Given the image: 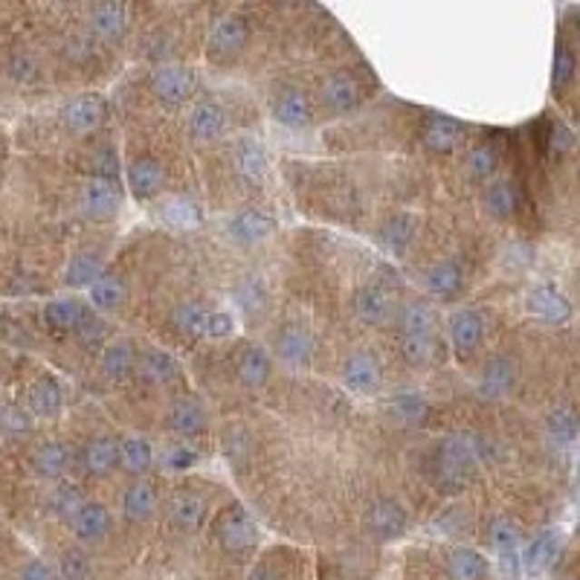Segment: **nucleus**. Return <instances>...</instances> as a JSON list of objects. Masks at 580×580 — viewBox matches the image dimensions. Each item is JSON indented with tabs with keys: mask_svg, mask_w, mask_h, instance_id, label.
<instances>
[{
	"mask_svg": "<svg viewBox=\"0 0 580 580\" xmlns=\"http://www.w3.org/2000/svg\"><path fill=\"white\" fill-rule=\"evenodd\" d=\"M189 131L195 140H218L224 133V111L215 102H198L189 113Z\"/></svg>",
	"mask_w": 580,
	"mask_h": 580,
	"instance_id": "obj_18",
	"label": "nucleus"
},
{
	"mask_svg": "<svg viewBox=\"0 0 580 580\" xmlns=\"http://www.w3.org/2000/svg\"><path fill=\"white\" fill-rule=\"evenodd\" d=\"M162 181H166V174H162L157 160L143 157V160H133L131 162L128 186H131V195L137 198V201H152L154 195H160Z\"/></svg>",
	"mask_w": 580,
	"mask_h": 580,
	"instance_id": "obj_10",
	"label": "nucleus"
},
{
	"mask_svg": "<svg viewBox=\"0 0 580 580\" xmlns=\"http://www.w3.org/2000/svg\"><path fill=\"white\" fill-rule=\"evenodd\" d=\"M18 580H53V569L41 560H29L26 566L21 569Z\"/></svg>",
	"mask_w": 580,
	"mask_h": 580,
	"instance_id": "obj_58",
	"label": "nucleus"
},
{
	"mask_svg": "<svg viewBox=\"0 0 580 580\" xmlns=\"http://www.w3.org/2000/svg\"><path fill=\"white\" fill-rule=\"evenodd\" d=\"M490 543H494L499 563H502V572L516 577L519 572V557H516V531L511 523H505V519H496L494 528H490Z\"/></svg>",
	"mask_w": 580,
	"mask_h": 580,
	"instance_id": "obj_25",
	"label": "nucleus"
},
{
	"mask_svg": "<svg viewBox=\"0 0 580 580\" xmlns=\"http://www.w3.org/2000/svg\"><path fill=\"white\" fill-rule=\"evenodd\" d=\"M433 354H436L433 337H404V357L409 363L421 366L427 360H433Z\"/></svg>",
	"mask_w": 580,
	"mask_h": 580,
	"instance_id": "obj_49",
	"label": "nucleus"
},
{
	"mask_svg": "<svg viewBox=\"0 0 580 580\" xmlns=\"http://www.w3.org/2000/svg\"><path fill=\"white\" fill-rule=\"evenodd\" d=\"M276 123L288 128H308L310 125V102L302 91H281L273 102Z\"/></svg>",
	"mask_w": 580,
	"mask_h": 580,
	"instance_id": "obj_14",
	"label": "nucleus"
},
{
	"mask_svg": "<svg viewBox=\"0 0 580 580\" xmlns=\"http://www.w3.org/2000/svg\"><path fill=\"white\" fill-rule=\"evenodd\" d=\"M516 261H519V264H528V261H531V247H526V244H511V250H508V264L516 267Z\"/></svg>",
	"mask_w": 580,
	"mask_h": 580,
	"instance_id": "obj_60",
	"label": "nucleus"
},
{
	"mask_svg": "<svg viewBox=\"0 0 580 580\" xmlns=\"http://www.w3.org/2000/svg\"><path fill=\"white\" fill-rule=\"evenodd\" d=\"M575 76V55L566 44H560L555 53V87H563Z\"/></svg>",
	"mask_w": 580,
	"mask_h": 580,
	"instance_id": "obj_54",
	"label": "nucleus"
},
{
	"mask_svg": "<svg viewBox=\"0 0 580 580\" xmlns=\"http://www.w3.org/2000/svg\"><path fill=\"white\" fill-rule=\"evenodd\" d=\"M238 378L252 386V389L270 378V357H267V351L259 346H247L238 354Z\"/></svg>",
	"mask_w": 580,
	"mask_h": 580,
	"instance_id": "obj_30",
	"label": "nucleus"
},
{
	"mask_svg": "<svg viewBox=\"0 0 580 580\" xmlns=\"http://www.w3.org/2000/svg\"><path fill=\"white\" fill-rule=\"evenodd\" d=\"M528 308H531V314H537L540 319L552 322V325H563L572 317V302L552 285L534 288L528 296Z\"/></svg>",
	"mask_w": 580,
	"mask_h": 580,
	"instance_id": "obj_9",
	"label": "nucleus"
},
{
	"mask_svg": "<svg viewBox=\"0 0 580 580\" xmlns=\"http://www.w3.org/2000/svg\"><path fill=\"white\" fill-rule=\"evenodd\" d=\"M485 206L494 218H511L516 210V189L508 181L490 183L485 192Z\"/></svg>",
	"mask_w": 580,
	"mask_h": 580,
	"instance_id": "obj_43",
	"label": "nucleus"
},
{
	"mask_svg": "<svg viewBox=\"0 0 580 580\" xmlns=\"http://www.w3.org/2000/svg\"><path fill=\"white\" fill-rule=\"evenodd\" d=\"M87 296H91V305H93L96 310H113L119 302H123L125 285H123V279H119V276L105 273L91 290H87Z\"/></svg>",
	"mask_w": 580,
	"mask_h": 580,
	"instance_id": "obj_42",
	"label": "nucleus"
},
{
	"mask_svg": "<svg viewBox=\"0 0 580 580\" xmlns=\"http://www.w3.org/2000/svg\"><path fill=\"white\" fill-rule=\"evenodd\" d=\"M232 331H235L232 314H227V310H210V319H206V329H203L206 337L224 339V337H232Z\"/></svg>",
	"mask_w": 580,
	"mask_h": 580,
	"instance_id": "obj_53",
	"label": "nucleus"
},
{
	"mask_svg": "<svg viewBox=\"0 0 580 580\" xmlns=\"http://www.w3.org/2000/svg\"><path fill=\"white\" fill-rule=\"evenodd\" d=\"M143 375L148 380H154V383H169L174 375H177V363H174V357L166 354L162 349H154V351H148L143 357Z\"/></svg>",
	"mask_w": 580,
	"mask_h": 580,
	"instance_id": "obj_45",
	"label": "nucleus"
},
{
	"mask_svg": "<svg viewBox=\"0 0 580 580\" xmlns=\"http://www.w3.org/2000/svg\"><path fill=\"white\" fill-rule=\"evenodd\" d=\"M569 145H572V133L563 125H557L555 128V148H569Z\"/></svg>",
	"mask_w": 580,
	"mask_h": 580,
	"instance_id": "obj_61",
	"label": "nucleus"
},
{
	"mask_svg": "<svg viewBox=\"0 0 580 580\" xmlns=\"http://www.w3.org/2000/svg\"><path fill=\"white\" fill-rule=\"evenodd\" d=\"M577 33H580V12H577Z\"/></svg>",
	"mask_w": 580,
	"mask_h": 580,
	"instance_id": "obj_63",
	"label": "nucleus"
},
{
	"mask_svg": "<svg viewBox=\"0 0 580 580\" xmlns=\"http://www.w3.org/2000/svg\"><path fill=\"white\" fill-rule=\"evenodd\" d=\"M84 496H82V490L76 487V485H62L53 494V511L58 514V516H64V519H70L73 523V516H76L82 508H84Z\"/></svg>",
	"mask_w": 580,
	"mask_h": 580,
	"instance_id": "obj_46",
	"label": "nucleus"
},
{
	"mask_svg": "<svg viewBox=\"0 0 580 580\" xmlns=\"http://www.w3.org/2000/svg\"><path fill=\"white\" fill-rule=\"evenodd\" d=\"M91 169H93V177H102V181H116L119 174V157L113 148H99V152H93L91 157Z\"/></svg>",
	"mask_w": 580,
	"mask_h": 580,
	"instance_id": "obj_50",
	"label": "nucleus"
},
{
	"mask_svg": "<svg viewBox=\"0 0 580 580\" xmlns=\"http://www.w3.org/2000/svg\"><path fill=\"white\" fill-rule=\"evenodd\" d=\"M105 334H108L105 322H102L96 314H91V310H87L84 319L79 322V329H76L79 343L87 346V349H99L102 343H105Z\"/></svg>",
	"mask_w": 580,
	"mask_h": 580,
	"instance_id": "obj_48",
	"label": "nucleus"
},
{
	"mask_svg": "<svg viewBox=\"0 0 580 580\" xmlns=\"http://www.w3.org/2000/svg\"><path fill=\"white\" fill-rule=\"evenodd\" d=\"M105 276V267H102V259L96 252H76L70 259L67 270H64V281L73 288H87L91 290L96 281Z\"/></svg>",
	"mask_w": 580,
	"mask_h": 580,
	"instance_id": "obj_22",
	"label": "nucleus"
},
{
	"mask_svg": "<svg viewBox=\"0 0 580 580\" xmlns=\"http://www.w3.org/2000/svg\"><path fill=\"white\" fill-rule=\"evenodd\" d=\"M369 531L378 540H395L407 531V511L395 499H380L369 511Z\"/></svg>",
	"mask_w": 580,
	"mask_h": 580,
	"instance_id": "obj_7",
	"label": "nucleus"
},
{
	"mask_svg": "<svg viewBox=\"0 0 580 580\" xmlns=\"http://www.w3.org/2000/svg\"><path fill=\"white\" fill-rule=\"evenodd\" d=\"M447 572L450 580H482L487 572V563L476 548H456L447 560Z\"/></svg>",
	"mask_w": 580,
	"mask_h": 580,
	"instance_id": "obj_35",
	"label": "nucleus"
},
{
	"mask_svg": "<svg viewBox=\"0 0 580 580\" xmlns=\"http://www.w3.org/2000/svg\"><path fill=\"white\" fill-rule=\"evenodd\" d=\"M470 169H473L476 177L494 174V169H496V154H494V148H487V145L473 148V154H470Z\"/></svg>",
	"mask_w": 580,
	"mask_h": 580,
	"instance_id": "obj_56",
	"label": "nucleus"
},
{
	"mask_svg": "<svg viewBox=\"0 0 580 580\" xmlns=\"http://www.w3.org/2000/svg\"><path fill=\"white\" fill-rule=\"evenodd\" d=\"M87 572H91V563L82 552H67L62 557V577L64 580H84Z\"/></svg>",
	"mask_w": 580,
	"mask_h": 580,
	"instance_id": "obj_55",
	"label": "nucleus"
},
{
	"mask_svg": "<svg viewBox=\"0 0 580 580\" xmlns=\"http://www.w3.org/2000/svg\"><path fill=\"white\" fill-rule=\"evenodd\" d=\"M264 288H261V281H256V279H250V281H244L241 288H238V305H241L247 314H252V310H261L264 308Z\"/></svg>",
	"mask_w": 580,
	"mask_h": 580,
	"instance_id": "obj_52",
	"label": "nucleus"
},
{
	"mask_svg": "<svg viewBox=\"0 0 580 580\" xmlns=\"http://www.w3.org/2000/svg\"><path fill=\"white\" fill-rule=\"evenodd\" d=\"M462 140V125L450 116H429L424 125V143L433 152H450Z\"/></svg>",
	"mask_w": 580,
	"mask_h": 580,
	"instance_id": "obj_24",
	"label": "nucleus"
},
{
	"mask_svg": "<svg viewBox=\"0 0 580 580\" xmlns=\"http://www.w3.org/2000/svg\"><path fill=\"white\" fill-rule=\"evenodd\" d=\"M67 447L62 441H44L35 447L33 453V467L41 473V476H47V479H55V476H62L64 467H67Z\"/></svg>",
	"mask_w": 580,
	"mask_h": 580,
	"instance_id": "obj_34",
	"label": "nucleus"
},
{
	"mask_svg": "<svg viewBox=\"0 0 580 580\" xmlns=\"http://www.w3.org/2000/svg\"><path fill=\"white\" fill-rule=\"evenodd\" d=\"M354 314L366 325H380L386 317H389V300H386L383 290L366 285L354 293Z\"/></svg>",
	"mask_w": 580,
	"mask_h": 580,
	"instance_id": "obj_27",
	"label": "nucleus"
},
{
	"mask_svg": "<svg viewBox=\"0 0 580 580\" xmlns=\"http://www.w3.org/2000/svg\"><path fill=\"white\" fill-rule=\"evenodd\" d=\"M119 203H123V195H119L116 181H102V177L87 181V186L82 192V210L91 218H96V221L113 218L119 212Z\"/></svg>",
	"mask_w": 580,
	"mask_h": 580,
	"instance_id": "obj_5",
	"label": "nucleus"
},
{
	"mask_svg": "<svg viewBox=\"0 0 580 580\" xmlns=\"http://www.w3.org/2000/svg\"><path fill=\"white\" fill-rule=\"evenodd\" d=\"M546 433L548 438H552L555 444H560V447H566V444H572L580 433V421H577V415L572 409H557L548 415V421H546Z\"/></svg>",
	"mask_w": 580,
	"mask_h": 580,
	"instance_id": "obj_44",
	"label": "nucleus"
},
{
	"mask_svg": "<svg viewBox=\"0 0 580 580\" xmlns=\"http://www.w3.org/2000/svg\"><path fill=\"white\" fill-rule=\"evenodd\" d=\"M206 319H210V310H206V308H203L201 302H195V300L181 302V305L174 308V314H172L174 329L181 331V334H186V337L203 334Z\"/></svg>",
	"mask_w": 580,
	"mask_h": 580,
	"instance_id": "obj_39",
	"label": "nucleus"
},
{
	"mask_svg": "<svg viewBox=\"0 0 580 580\" xmlns=\"http://www.w3.org/2000/svg\"><path fill=\"white\" fill-rule=\"evenodd\" d=\"M357 93H360V91H357V82L351 76H346V73H334V76H329V79H325V84H322V102L331 111L354 108Z\"/></svg>",
	"mask_w": 580,
	"mask_h": 580,
	"instance_id": "obj_28",
	"label": "nucleus"
},
{
	"mask_svg": "<svg viewBox=\"0 0 580 580\" xmlns=\"http://www.w3.org/2000/svg\"><path fill=\"white\" fill-rule=\"evenodd\" d=\"M160 218L174 230H195L201 224V206L186 195H172L160 203Z\"/></svg>",
	"mask_w": 580,
	"mask_h": 580,
	"instance_id": "obj_21",
	"label": "nucleus"
},
{
	"mask_svg": "<svg viewBox=\"0 0 580 580\" xmlns=\"http://www.w3.org/2000/svg\"><path fill=\"white\" fill-rule=\"evenodd\" d=\"M154 508H157V496H154V487L148 482H137L125 490L123 511L131 523H145V519L154 514Z\"/></svg>",
	"mask_w": 580,
	"mask_h": 580,
	"instance_id": "obj_29",
	"label": "nucleus"
},
{
	"mask_svg": "<svg viewBox=\"0 0 580 580\" xmlns=\"http://www.w3.org/2000/svg\"><path fill=\"white\" fill-rule=\"evenodd\" d=\"M462 281H465V273L462 267H458L456 261H438L429 267L427 273V288L433 290L436 296H456L458 290H462Z\"/></svg>",
	"mask_w": 580,
	"mask_h": 580,
	"instance_id": "obj_33",
	"label": "nucleus"
},
{
	"mask_svg": "<svg viewBox=\"0 0 580 580\" xmlns=\"http://www.w3.org/2000/svg\"><path fill=\"white\" fill-rule=\"evenodd\" d=\"M4 429L12 436H21L33 429V418H29V412L18 404H6L4 407Z\"/></svg>",
	"mask_w": 580,
	"mask_h": 580,
	"instance_id": "obj_51",
	"label": "nucleus"
},
{
	"mask_svg": "<svg viewBox=\"0 0 580 580\" xmlns=\"http://www.w3.org/2000/svg\"><path fill=\"white\" fill-rule=\"evenodd\" d=\"M389 409L395 412V418L407 421V424H424L429 415V404L421 392H398L392 398Z\"/></svg>",
	"mask_w": 580,
	"mask_h": 580,
	"instance_id": "obj_41",
	"label": "nucleus"
},
{
	"mask_svg": "<svg viewBox=\"0 0 580 580\" xmlns=\"http://www.w3.org/2000/svg\"><path fill=\"white\" fill-rule=\"evenodd\" d=\"M516 380V369L508 357H490L485 371H482V383H479V392L485 398H502L511 392V386Z\"/></svg>",
	"mask_w": 580,
	"mask_h": 580,
	"instance_id": "obj_15",
	"label": "nucleus"
},
{
	"mask_svg": "<svg viewBox=\"0 0 580 580\" xmlns=\"http://www.w3.org/2000/svg\"><path fill=\"white\" fill-rule=\"evenodd\" d=\"M62 119L70 131L87 133V131H93L102 119H105V102L93 93L76 96V99H70V105L62 111Z\"/></svg>",
	"mask_w": 580,
	"mask_h": 580,
	"instance_id": "obj_8",
	"label": "nucleus"
},
{
	"mask_svg": "<svg viewBox=\"0 0 580 580\" xmlns=\"http://www.w3.org/2000/svg\"><path fill=\"white\" fill-rule=\"evenodd\" d=\"M482 317L473 308H458L450 314V343L458 354H470L482 339Z\"/></svg>",
	"mask_w": 580,
	"mask_h": 580,
	"instance_id": "obj_11",
	"label": "nucleus"
},
{
	"mask_svg": "<svg viewBox=\"0 0 580 580\" xmlns=\"http://www.w3.org/2000/svg\"><path fill=\"white\" fill-rule=\"evenodd\" d=\"M172 514H174L177 526H181V528H195L203 519V502L198 496H192V494H181L172 505Z\"/></svg>",
	"mask_w": 580,
	"mask_h": 580,
	"instance_id": "obj_47",
	"label": "nucleus"
},
{
	"mask_svg": "<svg viewBox=\"0 0 580 580\" xmlns=\"http://www.w3.org/2000/svg\"><path fill=\"white\" fill-rule=\"evenodd\" d=\"M116 458H119V447L113 444V438H93L84 447V467L91 470L93 476H102V473L113 470Z\"/></svg>",
	"mask_w": 580,
	"mask_h": 580,
	"instance_id": "obj_40",
	"label": "nucleus"
},
{
	"mask_svg": "<svg viewBox=\"0 0 580 580\" xmlns=\"http://www.w3.org/2000/svg\"><path fill=\"white\" fill-rule=\"evenodd\" d=\"M276 230V218L270 210L264 206H250V210H241L232 221H230V235L241 244H256L270 238Z\"/></svg>",
	"mask_w": 580,
	"mask_h": 580,
	"instance_id": "obj_4",
	"label": "nucleus"
},
{
	"mask_svg": "<svg viewBox=\"0 0 580 580\" xmlns=\"http://www.w3.org/2000/svg\"><path fill=\"white\" fill-rule=\"evenodd\" d=\"M192 465H198V450L189 447V444H181L169 453V467L172 470H189Z\"/></svg>",
	"mask_w": 580,
	"mask_h": 580,
	"instance_id": "obj_57",
	"label": "nucleus"
},
{
	"mask_svg": "<svg viewBox=\"0 0 580 580\" xmlns=\"http://www.w3.org/2000/svg\"><path fill=\"white\" fill-rule=\"evenodd\" d=\"M479 441L470 436H450L441 441L436 456V479L444 490H462L470 479L473 467L479 465Z\"/></svg>",
	"mask_w": 580,
	"mask_h": 580,
	"instance_id": "obj_1",
	"label": "nucleus"
},
{
	"mask_svg": "<svg viewBox=\"0 0 580 580\" xmlns=\"http://www.w3.org/2000/svg\"><path fill=\"white\" fill-rule=\"evenodd\" d=\"M152 91L166 105H181L195 91V73L183 64H162L152 79Z\"/></svg>",
	"mask_w": 580,
	"mask_h": 580,
	"instance_id": "obj_3",
	"label": "nucleus"
},
{
	"mask_svg": "<svg viewBox=\"0 0 580 580\" xmlns=\"http://www.w3.org/2000/svg\"><path fill=\"white\" fill-rule=\"evenodd\" d=\"M235 169L250 183L261 181L264 172H267V152H264V145L259 140H250V137L238 140V145H235Z\"/></svg>",
	"mask_w": 580,
	"mask_h": 580,
	"instance_id": "obj_19",
	"label": "nucleus"
},
{
	"mask_svg": "<svg viewBox=\"0 0 580 580\" xmlns=\"http://www.w3.org/2000/svg\"><path fill=\"white\" fill-rule=\"evenodd\" d=\"M9 70H12V76L18 79V82H26V79H33V70H35V67H33V62H29L26 55H21V53H18V55L12 58Z\"/></svg>",
	"mask_w": 580,
	"mask_h": 580,
	"instance_id": "obj_59",
	"label": "nucleus"
},
{
	"mask_svg": "<svg viewBox=\"0 0 580 580\" xmlns=\"http://www.w3.org/2000/svg\"><path fill=\"white\" fill-rule=\"evenodd\" d=\"M73 534H76L79 540H102L108 534V526H111V516H108V508L99 502H87L84 508L73 516Z\"/></svg>",
	"mask_w": 580,
	"mask_h": 580,
	"instance_id": "obj_20",
	"label": "nucleus"
},
{
	"mask_svg": "<svg viewBox=\"0 0 580 580\" xmlns=\"http://www.w3.org/2000/svg\"><path fill=\"white\" fill-rule=\"evenodd\" d=\"M247 35H250V26L241 15H224V18L215 21L210 33V53L215 58H227L244 47Z\"/></svg>",
	"mask_w": 580,
	"mask_h": 580,
	"instance_id": "obj_6",
	"label": "nucleus"
},
{
	"mask_svg": "<svg viewBox=\"0 0 580 580\" xmlns=\"http://www.w3.org/2000/svg\"><path fill=\"white\" fill-rule=\"evenodd\" d=\"M215 534L227 552H250L259 543V528L244 508H230L227 514H221Z\"/></svg>",
	"mask_w": 580,
	"mask_h": 580,
	"instance_id": "obj_2",
	"label": "nucleus"
},
{
	"mask_svg": "<svg viewBox=\"0 0 580 580\" xmlns=\"http://www.w3.org/2000/svg\"><path fill=\"white\" fill-rule=\"evenodd\" d=\"M119 462H123L125 470H131V473H145L154 462L152 444H148L145 438H140V436L125 438L123 444H119Z\"/></svg>",
	"mask_w": 580,
	"mask_h": 580,
	"instance_id": "obj_38",
	"label": "nucleus"
},
{
	"mask_svg": "<svg viewBox=\"0 0 580 580\" xmlns=\"http://www.w3.org/2000/svg\"><path fill=\"white\" fill-rule=\"evenodd\" d=\"M128 26V9L123 4H96L91 12V29L105 41L123 38Z\"/></svg>",
	"mask_w": 580,
	"mask_h": 580,
	"instance_id": "obj_17",
	"label": "nucleus"
},
{
	"mask_svg": "<svg viewBox=\"0 0 580 580\" xmlns=\"http://www.w3.org/2000/svg\"><path fill=\"white\" fill-rule=\"evenodd\" d=\"M400 329H404V337H433L436 329L433 308L424 302H409L404 314H400Z\"/></svg>",
	"mask_w": 580,
	"mask_h": 580,
	"instance_id": "obj_36",
	"label": "nucleus"
},
{
	"mask_svg": "<svg viewBox=\"0 0 580 580\" xmlns=\"http://www.w3.org/2000/svg\"><path fill=\"white\" fill-rule=\"evenodd\" d=\"M84 314L87 310L82 308L79 300H53L44 308V319H47V325L55 331H70V329L76 331Z\"/></svg>",
	"mask_w": 580,
	"mask_h": 580,
	"instance_id": "obj_31",
	"label": "nucleus"
},
{
	"mask_svg": "<svg viewBox=\"0 0 580 580\" xmlns=\"http://www.w3.org/2000/svg\"><path fill=\"white\" fill-rule=\"evenodd\" d=\"M346 386L357 395H366V392H375L380 386V363L375 360L371 354L366 351H357L349 357L346 363V375H343Z\"/></svg>",
	"mask_w": 580,
	"mask_h": 580,
	"instance_id": "obj_12",
	"label": "nucleus"
},
{
	"mask_svg": "<svg viewBox=\"0 0 580 580\" xmlns=\"http://www.w3.org/2000/svg\"><path fill=\"white\" fill-rule=\"evenodd\" d=\"M169 427L183 438L201 436L206 429V412L195 400H181V404H174L169 412Z\"/></svg>",
	"mask_w": 580,
	"mask_h": 580,
	"instance_id": "obj_23",
	"label": "nucleus"
},
{
	"mask_svg": "<svg viewBox=\"0 0 580 580\" xmlns=\"http://www.w3.org/2000/svg\"><path fill=\"white\" fill-rule=\"evenodd\" d=\"M276 351L285 363L305 366L310 360V354H314V339H310V334L300 329V325H288V329H281L276 334Z\"/></svg>",
	"mask_w": 580,
	"mask_h": 580,
	"instance_id": "obj_13",
	"label": "nucleus"
},
{
	"mask_svg": "<svg viewBox=\"0 0 580 580\" xmlns=\"http://www.w3.org/2000/svg\"><path fill=\"white\" fill-rule=\"evenodd\" d=\"M415 232H418V218L409 215V212H398L383 224L380 238L392 252H404L412 244Z\"/></svg>",
	"mask_w": 580,
	"mask_h": 580,
	"instance_id": "obj_26",
	"label": "nucleus"
},
{
	"mask_svg": "<svg viewBox=\"0 0 580 580\" xmlns=\"http://www.w3.org/2000/svg\"><path fill=\"white\" fill-rule=\"evenodd\" d=\"M29 404H33V412L38 418H55L58 412H62L64 404V395H62V386L53 375H41L33 389H29Z\"/></svg>",
	"mask_w": 580,
	"mask_h": 580,
	"instance_id": "obj_16",
	"label": "nucleus"
},
{
	"mask_svg": "<svg viewBox=\"0 0 580 580\" xmlns=\"http://www.w3.org/2000/svg\"><path fill=\"white\" fill-rule=\"evenodd\" d=\"M560 546H563V534L560 531H555V528L543 531L540 537L531 543V548H528V557H526L528 569L531 572H546L557 560Z\"/></svg>",
	"mask_w": 580,
	"mask_h": 580,
	"instance_id": "obj_32",
	"label": "nucleus"
},
{
	"mask_svg": "<svg viewBox=\"0 0 580 580\" xmlns=\"http://www.w3.org/2000/svg\"><path fill=\"white\" fill-rule=\"evenodd\" d=\"M133 363H137V354H133V346L128 339H116V343H111L105 354H102V369H105V375L113 380H123L133 369Z\"/></svg>",
	"mask_w": 580,
	"mask_h": 580,
	"instance_id": "obj_37",
	"label": "nucleus"
},
{
	"mask_svg": "<svg viewBox=\"0 0 580 580\" xmlns=\"http://www.w3.org/2000/svg\"><path fill=\"white\" fill-rule=\"evenodd\" d=\"M250 580H276V575H273L270 569H267V566H261V569L252 572V577H250Z\"/></svg>",
	"mask_w": 580,
	"mask_h": 580,
	"instance_id": "obj_62",
	"label": "nucleus"
}]
</instances>
